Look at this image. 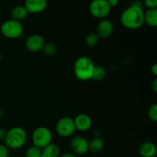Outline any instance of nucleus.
<instances>
[{"label": "nucleus", "mask_w": 157, "mask_h": 157, "mask_svg": "<svg viewBox=\"0 0 157 157\" xmlns=\"http://www.w3.org/2000/svg\"><path fill=\"white\" fill-rule=\"evenodd\" d=\"M25 157H41V149L32 146L26 150Z\"/></svg>", "instance_id": "412c9836"}, {"label": "nucleus", "mask_w": 157, "mask_h": 157, "mask_svg": "<svg viewBox=\"0 0 157 157\" xmlns=\"http://www.w3.org/2000/svg\"><path fill=\"white\" fill-rule=\"evenodd\" d=\"M70 146L72 151L77 155H84L89 151V141L84 136H77L72 138Z\"/></svg>", "instance_id": "6e6552de"}, {"label": "nucleus", "mask_w": 157, "mask_h": 157, "mask_svg": "<svg viewBox=\"0 0 157 157\" xmlns=\"http://www.w3.org/2000/svg\"><path fill=\"white\" fill-rule=\"evenodd\" d=\"M113 32V24L110 20L104 18L101 19L98 24L97 28L96 34L98 35L99 38H109L112 35Z\"/></svg>", "instance_id": "9d476101"}, {"label": "nucleus", "mask_w": 157, "mask_h": 157, "mask_svg": "<svg viewBox=\"0 0 157 157\" xmlns=\"http://www.w3.org/2000/svg\"><path fill=\"white\" fill-rule=\"evenodd\" d=\"M104 147V142L102 138L94 137L89 141V151L92 153H99Z\"/></svg>", "instance_id": "dca6fc26"}, {"label": "nucleus", "mask_w": 157, "mask_h": 157, "mask_svg": "<svg viewBox=\"0 0 157 157\" xmlns=\"http://www.w3.org/2000/svg\"><path fill=\"white\" fill-rule=\"evenodd\" d=\"M107 77V71L102 66H95L92 74L91 79L95 81H103Z\"/></svg>", "instance_id": "a211bd4d"}, {"label": "nucleus", "mask_w": 157, "mask_h": 157, "mask_svg": "<svg viewBox=\"0 0 157 157\" xmlns=\"http://www.w3.org/2000/svg\"><path fill=\"white\" fill-rule=\"evenodd\" d=\"M15 157H21V156H15Z\"/></svg>", "instance_id": "2f4dec72"}, {"label": "nucleus", "mask_w": 157, "mask_h": 157, "mask_svg": "<svg viewBox=\"0 0 157 157\" xmlns=\"http://www.w3.org/2000/svg\"><path fill=\"white\" fill-rule=\"evenodd\" d=\"M60 153L59 147L57 144L51 143L41 149V157H59Z\"/></svg>", "instance_id": "4468645a"}, {"label": "nucleus", "mask_w": 157, "mask_h": 157, "mask_svg": "<svg viewBox=\"0 0 157 157\" xmlns=\"http://www.w3.org/2000/svg\"><path fill=\"white\" fill-rule=\"evenodd\" d=\"M2 60V55H1V53H0V61H1Z\"/></svg>", "instance_id": "7c9ffc66"}, {"label": "nucleus", "mask_w": 157, "mask_h": 157, "mask_svg": "<svg viewBox=\"0 0 157 157\" xmlns=\"http://www.w3.org/2000/svg\"><path fill=\"white\" fill-rule=\"evenodd\" d=\"M44 43L45 41L44 38L41 35L33 34L26 38L25 44L28 51L31 52H38L42 50Z\"/></svg>", "instance_id": "1a4fd4ad"}, {"label": "nucleus", "mask_w": 157, "mask_h": 157, "mask_svg": "<svg viewBox=\"0 0 157 157\" xmlns=\"http://www.w3.org/2000/svg\"><path fill=\"white\" fill-rule=\"evenodd\" d=\"M42 51L44 52V55L46 56H48V57H52L53 55H55L56 53V47L54 44L51 42H47V43H44V46L42 48Z\"/></svg>", "instance_id": "aec40b11"}, {"label": "nucleus", "mask_w": 157, "mask_h": 157, "mask_svg": "<svg viewBox=\"0 0 157 157\" xmlns=\"http://www.w3.org/2000/svg\"><path fill=\"white\" fill-rule=\"evenodd\" d=\"M55 130L58 136L61 137H70L75 133V128L74 119L69 117H64L57 122L55 126Z\"/></svg>", "instance_id": "423d86ee"}, {"label": "nucleus", "mask_w": 157, "mask_h": 157, "mask_svg": "<svg viewBox=\"0 0 157 157\" xmlns=\"http://www.w3.org/2000/svg\"><path fill=\"white\" fill-rule=\"evenodd\" d=\"M28 12L26 10L25 7L24 6H17L12 9L11 12V15L12 17V19L16 20V21H21L25 19L28 15Z\"/></svg>", "instance_id": "f3484780"}, {"label": "nucleus", "mask_w": 157, "mask_h": 157, "mask_svg": "<svg viewBox=\"0 0 157 157\" xmlns=\"http://www.w3.org/2000/svg\"><path fill=\"white\" fill-rule=\"evenodd\" d=\"M144 23L152 28L157 26V9H147L144 15Z\"/></svg>", "instance_id": "2eb2a0df"}, {"label": "nucleus", "mask_w": 157, "mask_h": 157, "mask_svg": "<svg viewBox=\"0 0 157 157\" xmlns=\"http://www.w3.org/2000/svg\"><path fill=\"white\" fill-rule=\"evenodd\" d=\"M1 33L5 38L9 39H17L22 35L23 26L20 21L14 19H9L2 24Z\"/></svg>", "instance_id": "20e7f679"}, {"label": "nucleus", "mask_w": 157, "mask_h": 157, "mask_svg": "<svg viewBox=\"0 0 157 157\" xmlns=\"http://www.w3.org/2000/svg\"><path fill=\"white\" fill-rule=\"evenodd\" d=\"M144 5L148 9H156L157 0H144Z\"/></svg>", "instance_id": "5701e85b"}, {"label": "nucleus", "mask_w": 157, "mask_h": 157, "mask_svg": "<svg viewBox=\"0 0 157 157\" xmlns=\"http://www.w3.org/2000/svg\"><path fill=\"white\" fill-rule=\"evenodd\" d=\"M138 151L141 157H154L156 154V147L153 143L147 141L140 144Z\"/></svg>", "instance_id": "ddd939ff"}, {"label": "nucleus", "mask_w": 157, "mask_h": 157, "mask_svg": "<svg viewBox=\"0 0 157 157\" xmlns=\"http://www.w3.org/2000/svg\"><path fill=\"white\" fill-rule=\"evenodd\" d=\"M130 6H135V7H137V8H140V9H144V4H143L142 2L140 1V0H135V1L132 2Z\"/></svg>", "instance_id": "393cba45"}, {"label": "nucleus", "mask_w": 157, "mask_h": 157, "mask_svg": "<svg viewBox=\"0 0 157 157\" xmlns=\"http://www.w3.org/2000/svg\"><path fill=\"white\" fill-rule=\"evenodd\" d=\"M6 130L5 129L0 127V142L4 141L5 138H6Z\"/></svg>", "instance_id": "a878e982"}, {"label": "nucleus", "mask_w": 157, "mask_h": 157, "mask_svg": "<svg viewBox=\"0 0 157 157\" xmlns=\"http://www.w3.org/2000/svg\"><path fill=\"white\" fill-rule=\"evenodd\" d=\"M9 149L5 144H0V157H9Z\"/></svg>", "instance_id": "b1692460"}, {"label": "nucleus", "mask_w": 157, "mask_h": 157, "mask_svg": "<svg viewBox=\"0 0 157 157\" xmlns=\"http://www.w3.org/2000/svg\"><path fill=\"white\" fill-rule=\"evenodd\" d=\"M76 130L81 132H86L92 127V119L86 113H80L74 119Z\"/></svg>", "instance_id": "f8f14e48"}, {"label": "nucleus", "mask_w": 157, "mask_h": 157, "mask_svg": "<svg viewBox=\"0 0 157 157\" xmlns=\"http://www.w3.org/2000/svg\"><path fill=\"white\" fill-rule=\"evenodd\" d=\"M32 140L34 146L42 149L52 143V133L48 127H38L32 133Z\"/></svg>", "instance_id": "39448f33"}, {"label": "nucleus", "mask_w": 157, "mask_h": 157, "mask_svg": "<svg viewBox=\"0 0 157 157\" xmlns=\"http://www.w3.org/2000/svg\"><path fill=\"white\" fill-rule=\"evenodd\" d=\"M151 72L154 76H156L157 75V64H154L151 67Z\"/></svg>", "instance_id": "c85d7f7f"}, {"label": "nucleus", "mask_w": 157, "mask_h": 157, "mask_svg": "<svg viewBox=\"0 0 157 157\" xmlns=\"http://www.w3.org/2000/svg\"><path fill=\"white\" fill-rule=\"evenodd\" d=\"M144 9L130 6L122 12L121 21L126 29L135 30L144 24Z\"/></svg>", "instance_id": "f257e3e1"}, {"label": "nucleus", "mask_w": 157, "mask_h": 157, "mask_svg": "<svg viewBox=\"0 0 157 157\" xmlns=\"http://www.w3.org/2000/svg\"><path fill=\"white\" fill-rule=\"evenodd\" d=\"M148 117L152 122L156 123L157 121V104H154L149 108L148 112H147Z\"/></svg>", "instance_id": "4be33fe9"}, {"label": "nucleus", "mask_w": 157, "mask_h": 157, "mask_svg": "<svg viewBox=\"0 0 157 157\" xmlns=\"http://www.w3.org/2000/svg\"><path fill=\"white\" fill-rule=\"evenodd\" d=\"M99 40L100 38L98 35L96 34V32L95 33H90L84 38V43H85V44L87 47L92 48L94 47V46H96L98 44Z\"/></svg>", "instance_id": "6ab92c4d"}, {"label": "nucleus", "mask_w": 157, "mask_h": 157, "mask_svg": "<svg viewBox=\"0 0 157 157\" xmlns=\"http://www.w3.org/2000/svg\"><path fill=\"white\" fill-rule=\"evenodd\" d=\"M107 1L110 8L116 7V6L118 5V2H119L118 0H107Z\"/></svg>", "instance_id": "bb28decb"}, {"label": "nucleus", "mask_w": 157, "mask_h": 157, "mask_svg": "<svg viewBox=\"0 0 157 157\" xmlns=\"http://www.w3.org/2000/svg\"><path fill=\"white\" fill-rule=\"evenodd\" d=\"M151 87L152 89H153V91H154L155 93H156L157 92V78H155L154 80L153 81V82H152Z\"/></svg>", "instance_id": "cd10ccee"}, {"label": "nucleus", "mask_w": 157, "mask_h": 157, "mask_svg": "<svg viewBox=\"0 0 157 157\" xmlns=\"http://www.w3.org/2000/svg\"><path fill=\"white\" fill-rule=\"evenodd\" d=\"M111 8L107 0H93L89 6V11L92 16L98 19H104L110 14Z\"/></svg>", "instance_id": "0eeeda50"}, {"label": "nucleus", "mask_w": 157, "mask_h": 157, "mask_svg": "<svg viewBox=\"0 0 157 157\" xmlns=\"http://www.w3.org/2000/svg\"><path fill=\"white\" fill-rule=\"evenodd\" d=\"M26 140L27 133L25 129L21 127H14L6 131L4 142L9 149L18 150L25 144Z\"/></svg>", "instance_id": "f03ea898"}, {"label": "nucleus", "mask_w": 157, "mask_h": 157, "mask_svg": "<svg viewBox=\"0 0 157 157\" xmlns=\"http://www.w3.org/2000/svg\"><path fill=\"white\" fill-rule=\"evenodd\" d=\"M47 6V0H25L24 6L28 13L37 14L45 10Z\"/></svg>", "instance_id": "9b49d317"}, {"label": "nucleus", "mask_w": 157, "mask_h": 157, "mask_svg": "<svg viewBox=\"0 0 157 157\" xmlns=\"http://www.w3.org/2000/svg\"><path fill=\"white\" fill-rule=\"evenodd\" d=\"M59 157H77V156H76V155L74 154V153H64V154H63L62 156H61Z\"/></svg>", "instance_id": "c756f323"}, {"label": "nucleus", "mask_w": 157, "mask_h": 157, "mask_svg": "<svg viewBox=\"0 0 157 157\" xmlns=\"http://www.w3.org/2000/svg\"><path fill=\"white\" fill-rule=\"evenodd\" d=\"M95 65L90 58L81 56L75 61L74 64V73L80 81H86L91 79Z\"/></svg>", "instance_id": "7ed1b4c3"}]
</instances>
